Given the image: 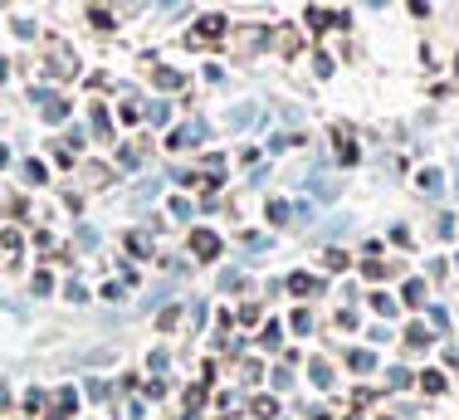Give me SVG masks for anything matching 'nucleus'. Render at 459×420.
Instances as JSON below:
<instances>
[{
  "mask_svg": "<svg viewBox=\"0 0 459 420\" xmlns=\"http://www.w3.org/2000/svg\"><path fill=\"white\" fill-rule=\"evenodd\" d=\"M323 259H327V269H347V254H342V249H327Z\"/></svg>",
  "mask_w": 459,
  "mask_h": 420,
  "instance_id": "nucleus-27",
  "label": "nucleus"
},
{
  "mask_svg": "<svg viewBox=\"0 0 459 420\" xmlns=\"http://www.w3.org/2000/svg\"><path fill=\"white\" fill-rule=\"evenodd\" d=\"M264 220H269V225H289V220H294V205H289V200H269V205H264Z\"/></svg>",
  "mask_w": 459,
  "mask_h": 420,
  "instance_id": "nucleus-9",
  "label": "nucleus"
},
{
  "mask_svg": "<svg viewBox=\"0 0 459 420\" xmlns=\"http://www.w3.org/2000/svg\"><path fill=\"white\" fill-rule=\"evenodd\" d=\"M20 176H25L30 186H44V181H49V171H44V167L34 162V156H30V162H25V171H20Z\"/></svg>",
  "mask_w": 459,
  "mask_h": 420,
  "instance_id": "nucleus-17",
  "label": "nucleus"
},
{
  "mask_svg": "<svg viewBox=\"0 0 459 420\" xmlns=\"http://www.w3.org/2000/svg\"><path fill=\"white\" fill-rule=\"evenodd\" d=\"M400 298H406L411 308H420V303H425V284H420V279H411L406 288H400Z\"/></svg>",
  "mask_w": 459,
  "mask_h": 420,
  "instance_id": "nucleus-16",
  "label": "nucleus"
},
{
  "mask_svg": "<svg viewBox=\"0 0 459 420\" xmlns=\"http://www.w3.org/2000/svg\"><path fill=\"white\" fill-rule=\"evenodd\" d=\"M108 127H112V123H108V108H103V103H98V108H93V132H98V137H112Z\"/></svg>",
  "mask_w": 459,
  "mask_h": 420,
  "instance_id": "nucleus-20",
  "label": "nucleus"
},
{
  "mask_svg": "<svg viewBox=\"0 0 459 420\" xmlns=\"http://www.w3.org/2000/svg\"><path fill=\"white\" fill-rule=\"evenodd\" d=\"M225 30H229V20H225V15H201V20L191 25V39H220Z\"/></svg>",
  "mask_w": 459,
  "mask_h": 420,
  "instance_id": "nucleus-5",
  "label": "nucleus"
},
{
  "mask_svg": "<svg viewBox=\"0 0 459 420\" xmlns=\"http://www.w3.org/2000/svg\"><path fill=\"white\" fill-rule=\"evenodd\" d=\"M201 137H205V123H201V118H191V123H181L176 132L166 137V147H171V151H181V147H196Z\"/></svg>",
  "mask_w": 459,
  "mask_h": 420,
  "instance_id": "nucleus-3",
  "label": "nucleus"
},
{
  "mask_svg": "<svg viewBox=\"0 0 459 420\" xmlns=\"http://www.w3.org/2000/svg\"><path fill=\"white\" fill-rule=\"evenodd\" d=\"M142 118H147V123H156V127H161V123H166V118H171V108H166V103H161V98H156V103H147V108H142Z\"/></svg>",
  "mask_w": 459,
  "mask_h": 420,
  "instance_id": "nucleus-14",
  "label": "nucleus"
},
{
  "mask_svg": "<svg viewBox=\"0 0 459 420\" xmlns=\"http://www.w3.org/2000/svg\"><path fill=\"white\" fill-rule=\"evenodd\" d=\"M386 381H391V386H406V381H411V372H400V366H391V372H386Z\"/></svg>",
  "mask_w": 459,
  "mask_h": 420,
  "instance_id": "nucleus-30",
  "label": "nucleus"
},
{
  "mask_svg": "<svg viewBox=\"0 0 459 420\" xmlns=\"http://www.w3.org/2000/svg\"><path fill=\"white\" fill-rule=\"evenodd\" d=\"M406 342H411V347H425V342H430V333H425V323H416V328L406 333Z\"/></svg>",
  "mask_w": 459,
  "mask_h": 420,
  "instance_id": "nucleus-24",
  "label": "nucleus"
},
{
  "mask_svg": "<svg viewBox=\"0 0 459 420\" xmlns=\"http://www.w3.org/2000/svg\"><path fill=\"white\" fill-rule=\"evenodd\" d=\"M337 156H342V167H352V162H357V142H352L347 132L337 137Z\"/></svg>",
  "mask_w": 459,
  "mask_h": 420,
  "instance_id": "nucleus-15",
  "label": "nucleus"
},
{
  "mask_svg": "<svg viewBox=\"0 0 459 420\" xmlns=\"http://www.w3.org/2000/svg\"><path fill=\"white\" fill-rule=\"evenodd\" d=\"M308 372H313V381H318V386H332V366H327V361H313Z\"/></svg>",
  "mask_w": 459,
  "mask_h": 420,
  "instance_id": "nucleus-22",
  "label": "nucleus"
},
{
  "mask_svg": "<svg viewBox=\"0 0 459 420\" xmlns=\"http://www.w3.org/2000/svg\"><path fill=\"white\" fill-rule=\"evenodd\" d=\"M127 249L132 254H147V235H127Z\"/></svg>",
  "mask_w": 459,
  "mask_h": 420,
  "instance_id": "nucleus-32",
  "label": "nucleus"
},
{
  "mask_svg": "<svg viewBox=\"0 0 459 420\" xmlns=\"http://www.w3.org/2000/svg\"><path fill=\"white\" fill-rule=\"evenodd\" d=\"M430 10V0H411V15H425Z\"/></svg>",
  "mask_w": 459,
  "mask_h": 420,
  "instance_id": "nucleus-34",
  "label": "nucleus"
},
{
  "mask_svg": "<svg viewBox=\"0 0 459 420\" xmlns=\"http://www.w3.org/2000/svg\"><path fill=\"white\" fill-rule=\"evenodd\" d=\"M347 420H357V415H347Z\"/></svg>",
  "mask_w": 459,
  "mask_h": 420,
  "instance_id": "nucleus-39",
  "label": "nucleus"
},
{
  "mask_svg": "<svg viewBox=\"0 0 459 420\" xmlns=\"http://www.w3.org/2000/svg\"><path fill=\"white\" fill-rule=\"evenodd\" d=\"M362 6H371V10H386V0H362Z\"/></svg>",
  "mask_w": 459,
  "mask_h": 420,
  "instance_id": "nucleus-36",
  "label": "nucleus"
},
{
  "mask_svg": "<svg viewBox=\"0 0 459 420\" xmlns=\"http://www.w3.org/2000/svg\"><path fill=\"white\" fill-rule=\"evenodd\" d=\"M308 30H347V15H337V10H308Z\"/></svg>",
  "mask_w": 459,
  "mask_h": 420,
  "instance_id": "nucleus-7",
  "label": "nucleus"
},
{
  "mask_svg": "<svg viewBox=\"0 0 459 420\" xmlns=\"http://www.w3.org/2000/svg\"><path fill=\"white\" fill-rule=\"evenodd\" d=\"M347 366H352V372H371V366H376V357H371L367 347H357V352H347Z\"/></svg>",
  "mask_w": 459,
  "mask_h": 420,
  "instance_id": "nucleus-13",
  "label": "nucleus"
},
{
  "mask_svg": "<svg viewBox=\"0 0 459 420\" xmlns=\"http://www.w3.org/2000/svg\"><path fill=\"white\" fill-rule=\"evenodd\" d=\"M79 410V391H59V401H54V420H69Z\"/></svg>",
  "mask_w": 459,
  "mask_h": 420,
  "instance_id": "nucleus-11",
  "label": "nucleus"
},
{
  "mask_svg": "<svg viewBox=\"0 0 459 420\" xmlns=\"http://www.w3.org/2000/svg\"><path fill=\"white\" fill-rule=\"evenodd\" d=\"M152 83H156V88H166V93H176V88H186V74H176V69L156 64V69H152Z\"/></svg>",
  "mask_w": 459,
  "mask_h": 420,
  "instance_id": "nucleus-8",
  "label": "nucleus"
},
{
  "mask_svg": "<svg viewBox=\"0 0 459 420\" xmlns=\"http://www.w3.org/2000/svg\"><path fill=\"white\" fill-rule=\"evenodd\" d=\"M289 328H294V333H308V328H313V318H308V308H298V313H294V323H289Z\"/></svg>",
  "mask_w": 459,
  "mask_h": 420,
  "instance_id": "nucleus-25",
  "label": "nucleus"
},
{
  "mask_svg": "<svg viewBox=\"0 0 459 420\" xmlns=\"http://www.w3.org/2000/svg\"><path fill=\"white\" fill-rule=\"evenodd\" d=\"M318 288H323L318 274H294V279H289V293H298V298H308V293H318Z\"/></svg>",
  "mask_w": 459,
  "mask_h": 420,
  "instance_id": "nucleus-10",
  "label": "nucleus"
},
{
  "mask_svg": "<svg viewBox=\"0 0 459 420\" xmlns=\"http://www.w3.org/2000/svg\"><path fill=\"white\" fill-rule=\"evenodd\" d=\"M259 342H264V347H278V323H269V328H264V337H259Z\"/></svg>",
  "mask_w": 459,
  "mask_h": 420,
  "instance_id": "nucleus-33",
  "label": "nucleus"
},
{
  "mask_svg": "<svg viewBox=\"0 0 459 420\" xmlns=\"http://www.w3.org/2000/svg\"><path fill=\"white\" fill-rule=\"evenodd\" d=\"M254 415L274 420V415H278V401H274V396H259V401H254Z\"/></svg>",
  "mask_w": 459,
  "mask_h": 420,
  "instance_id": "nucleus-21",
  "label": "nucleus"
},
{
  "mask_svg": "<svg viewBox=\"0 0 459 420\" xmlns=\"http://www.w3.org/2000/svg\"><path fill=\"white\" fill-rule=\"evenodd\" d=\"M420 391H425V396H440V391H445V377H440V372H420Z\"/></svg>",
  "mask_w": 459,
  "mask_h": 420,
  "instance_id": "nucleus-18",
  "label": "nucleus"
},
{
  "mask_svg": "<svg viewBox=\"0 0 459 420\" xmlns=\"http://www.w3.org/2000/svg\"><path fill=\"white\" fill-rule=\"evenodd\" d=\"M171 216H176V220H191V200L176 196V200H171Z\"/></svg>",
  "mask_w": 459,
  "mask_h": 420,
  "instance_id": "nucleus-26",
  "label": "nucleus"
},
{
  "mask_svg": "<svg viewBox=\"0 0 459 420\" xmlns=\"http://www.w3.org/2000/svg\"><path fill=\"white\" fill-rule=\"evenodd\" d=\"M6 162H10V151H6V147H0V167H6Z\"/></svg>",
  "mask_w": 459,
  "mask_h": 420,
  "instance_id": "nucleus-37",
  "label": "nucleus"
},
{
  "mask_svg": "<svg viewBox=\"0 0 459 420\" xmlns=\"http://www.w3.org/2000/svg\"><path fill=\"white\" fill-rule=\"evenodd\" d=\"M313 74H318V78H327V74H332V59H327V54H318V59H313Z\"/></svg>",
  "mask_w": 459,
  "mask_h": 420,
  "instance_id": "nucleus-29",
  "label": "nucleus"
},
{
  "mask_svg": "<svg viewBox=\"0 0 459 420\" xmlns=\"http://www.w3.org/2000/svg\"><path fill=\"white\" fill-rule=\"evenodd\" d=\"M416 186H420V191H425V196H440V186H445V176H440V171H435V167H425V171H420V176H416Z\"/></svg>",
  "mask_w": 459,
  "mask_h": 420,
  "instance_id": "nucleus-12",
  "label": "nucleus"
},
{
  "mask_svg": "<svg viewBox=\"0 0 459 420\" xmlns=\"http://www.w3.org/2000/svg\"><path fill=\"white\" fill-rule=\"evenodd\" d=\"M191 249H196V259H205V264H210V259H220V235L215 230H191Z\"/></svg>",
  "mask_w": 459,
  "mask_h": 420,
  "instance_id": "nucleus-4",
  "label": "nucleus"
},
{
  "mask_svg": "<svg viewBox=\"0 0 459 420\" xmlns=\"http://www.w3.org/2000/svg\"><path fill=\"white\" fill-rule=\"evenodd\" d=\"M30 98L39 103V113H44V123H64V118H69V98H54V93H44V88H34Z\"/></svg>",
  "mask_w": 459,
  "mask_h": 420,
  "instance_id": "nucleus-1",
  "label": "nucleus"
},
{
  "mask_svg": "<svg viewBox=\"0 0 459 420\" xmlns=\"http://www.w3.org/2000/svg\"><path fill=\"white\" fill-rule=\"evenodd\" d=\"M454 186H459V176H454Z\"/></svg>",
  "mask_w": 459,
  "mask_h": 420,
  "instance_id": "nucleus-38",
  "label": "nucleus"
},
{
  "mask_svg": "<svg viewBox=\"0 0 459 420\" xmlns=\"http://www.w3.org/2000/svg\"><path fill=\"white\" fill-rule=\"evenodd\" d=\"M371 308L381 313V318H391V313H396V298H391V293H371Z\"/></svg>",
  "mask_w": 459,
  "mask_h": 420,
  "instance_id": "nucleus-19",
  "label": "nucleus"
},
{
  "mask_svg": "<svg viewBox=\"0 0 459 420\" xmlns=\"http://www.w3.org/2000/svg\"><path fill=\"white\" fill-rule=\"evenodd\" d=\"M142 118V103H123V123H137Z\"/></svg>",
  "mask_w": 459,
  "mask_h": 420,
  "instance_id": "nucleus-31",
  "label": "nucleus"
},
{
  "mask_svg": "<svg viewBox=\"0 0 459 420\" xmlns=\"http://www.w3.org/2000/svg\"><path fill=\"white\" fill-rule=\"evenodd\" d=\"M0 244H6V254L15 259V254H20V230H6V235H0Z\"/></svg>",
  "mask_w": 459,
  "mask_h": 420,
  "instance_id": "nucleus-23",
  "label": "nucleus"
},
{
  "mask_svg": "<svg viewBox=\"0 0 459 420\" xmlns=\"http://www.w3.org/2000/svg\"><path fill=\"white\" fill-rule=\"evenodd\" d=\"M118 162H123V167H137L142 156H137V147H118Z\"/></svg>",
  "mask_w": 459,
  "mask_h": 420,
  "instance_id": "nucleus-28",
  "label": "nucleus"
},
{
  "mask_svg": "<svg viewBox=\"0 0 459 420\" xmlns=\"http://www.w3.org/2000/svg\"><path fill=\"white\" fill-rule=\"evenodd\" d=\"M156 6H161V10H176V6H181V0H156Z\"/></svg>",
  "mask_w": 459,
  "mask_h": 420,
  "instance_id": "nucleus-35",
  "label": "nucleus"
},
{
  "mask_svg": "<svg viewBox=\"0 0 459 420\" xmlns=\"http://www.w3.org/2000/svg\"><path fill=\"white\" fill-rule=\"evenodd\" d=\"M303 191H313L318 200H332V196L342 191V181H337L332 171H308V176H303Z\"/></svg>",
  "mask_w": 459,
  "mask_h": 420,
  "instance_id": "nucleus-2",
  "label": "nucleus"
},
{
  "mask_svg": "<svg viewBox=\"0 0 459 420\" xmlns=\"http://www.w3.org/2000/svg\"><path fill=\"white\" fill-rule=\"evenodd\" d=\"M254 118H259V103H235V108H229V132H245V127H254Z\"/></svg>",
  "mask_w": 459,
  "mask_h": 420,
  "instance_id": "nucleus-6",
  "label": "nucleus"
}]
</instances>
